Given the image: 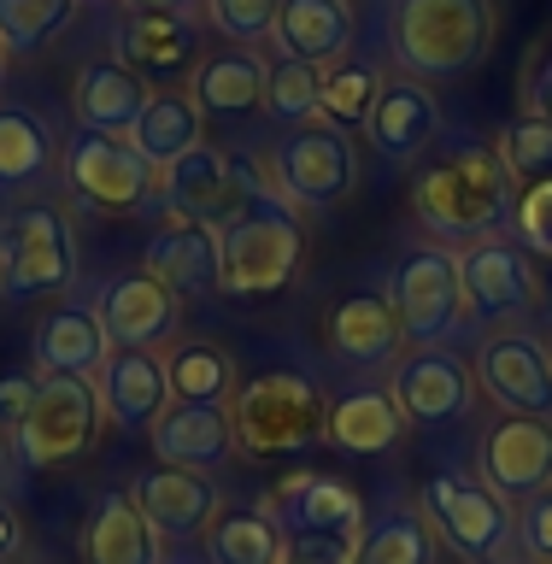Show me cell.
<instances>
[{
    "mask_svg": "<svg viewBox=\"0 0 552 564\" xmlns=\"http://www.w3.org/2000/svg\"><path fill=\"white\" fill-rule=\"evenodd\" d=\"M412 212L430 236L447 241H483L500 236L518 212V183L506 159L483 135H453L435 141L412 171Z\"/></svg>",
    "mask_w": 552,
    "mask_h": 564,
    "instance_id": "cell-1",
    "label": "cell"
},
{
    "mask_svg": "<svg viewBox=\"0 0 552 564\" xmlns=\"http://www.w3.org/2000/svg\"><path fill=\"white\" fill-rule=\"evenodd\" d=\"M229 423H236L241 453L253 458H294L329 441V405L324 388L300 370H264V377L241 382L229 400Z\"/></svg>",
    "mask_w": 552,
    "mask_h": 564,
    "instance_id": "cell-2",
    "label": "cell"
},
{
    "mask_svg": "<svg viewBox=\"0 0 552 564\" xmlns=\"http://www.w3.org/2000/svg\"><path fill=\"white\" fill-rule=\"evenodd\" d=\"M388 42L405 77H465L494 42V7L488 0H400Z\"/></svg>",
    "mask_w": 552,
    "mask_h": 564,
    "instance_id": "cell-3",
    "label": "cell"
},
{
    "mask_svg": "<svg viewBox=\"0 0 552 564\" xmlns=\"http://www.w3.org/2000/svg\"><path fill=\"white\" fill-rule=\"evenodd\" d=\"M306 264V229L282 206H247L229 229H218V289L224 294H282Z\"/></svg>",
    "mask_w": 552,
    "mask_h": 564,
    "instance_id": "cell-4",
    "label": "cell"
},
{
    "mask_svg": "<svg viewBox=\"0 0 552 564\" xmlns=\"http://www.w3.org/2000/svg\"><path fill=\"white\" fill-rule=\"evenodd\" d=\"M388 300H394V317L412 347H447L470 324L465 276H458V253L447 241H418L388 276Z\"/></svg>",
    "mask_w": 552,
    "mask_h": 564,
    "instance_id": "cell-5",
    "label": "cell"
},
{
    "mask_svg": "<svg viewBox=\"0 0 552 564\" xmlns=\"http://www.w3.org/2000/svg\"><path fill=\"white\" fill-rule=\"evenodd\" d=\"M77 282V229L59 206L0 218V300H42Z\"/></svg>",
    "mask_w": 552,
    "mask_h": 564,
    "instance_id": "cell-6",
    "label": "cell"
},
{
    "mask_svg": "<svg viewBox=\"0 0 552 564\" xmlns=\"http://www.w3.org/2000/svg\"><path fill=\"white\" fill-rule=\"evenodd\" d=\"M423 518L453 553H465L470 564H488V558H506V546L518 541V518L511 506L494 494L483 476H465V470H441L423 482Z\"/></svg>",
    "mask_w": 552,
    "mask_h": 564,
    "instance_id": "cell-7",
    "label": "cell"
},
{
    "mask_svg": "<svg viewBox=\"0 0 552 564\" xmlns=\"http://www.w3.org/2000/svg\"><path fill=\"white\" fill-rule=\"evenodd\" d=\"M100 394L95 382H77V377H42V394H35V412L24 417V430L12 435L18 447V465L24 470H53V465H71L95 447L100 435Z\"/></svg>",
    "mask_w": 552,
    "mask_h": 564,
    "instance_id": "cell-8",
    "label": "cell"
},
{
    "mask_svg": "<svg viewBox=\"0 0 552 564\" xmlns=\"http://www.w3.org/2000/svg\"><path fill=\"white\" fill-rule=\"evenodd\" d=\"M59 171L77 200L95 212H141L159 188V171L136 153L130 135H100V130H77L59 153Z\"/></svg>",
    "mask_w": 552,
    "mask_h": 564,
    "instance_id": "cell-9",
    "label": "cell"
},
{
    "mask_svg": "<svg viewBox=\"0 0 552 564\" xmlns=\"http://www.w3.org/2000/svg\"><path fill=\"white\" fill-rule=\"evenodd\" d=\"M159 200H165V212L183 224L229 229L247 206H253V194H247L236 159L224 148H212V141H201L194 153H183L176 165L159 171Z\"/></svg>",
    "mask_w": 552,
    "mask_h": 564,
    "instance_id": "cell-10",
    "label": "cell"
},
{
    "mask_svg": "<svg viewBox=\"0 0 552 564\" xmlns=\"http://www.w3.org/2000/svg\"><path fill=\"white\" fill-rule=\"evenodd\" d=\"M476 382L506 417H552V347L529 329L488 335L476 352Z\"/></svg>",
    "mask_w": 552,
    "mask_h": 564,
    "instance_id": "cell-11",
    "label": "cell"
},
{
    "mask_svg": "<svg viewBox=\"0 0 552 564\" xmlns=\"http://www.w3.org/2000/svg\"><path fill=\"white\" fill-rule=\"evenodd\" d=\"M277 165H282V183H289V200L306 212L342 206L353 194V183H359V153H353L347 130H335V123L294 130L277 148Z\"/></svg>",
    "mask_w": 552,
    "mask_h": 564,
    "instance_id": "cell-12",
    "label": "cell"
},
{
    "mask_svg": "<svg viewBox=\"0 0 552 564\" xmlns=\"http://www.w3.org/2000/svg\"><path fill=\"white\" fill-rule=\"evenodd\" d=\"M388 394H394L405 423H458L470 417L476 405V370H465V359H453L447 347H418L394 359V377H388Z\"/></svg>",
    "mask_w": 552,
    "mask_h": 564,
    "instance_id": "cell-13",
    "label": "cell"
},
{
    "mask_svg": "<svg viewBox=\"0 0 552 564\" xmlns=\"http://www.w3.org/2000/svg\"><path fill=\"white\" fill-rule=\"evenodd\" d=\"M476 470L506 506H529L552 488V417H500L476 447Z\"/></svg>",
    "mask_w": 552,
    "mask_h": 564,
    "instance_id": "cell-14",
    "label": "cell"
},
{
    "mask_svg": "<svg viewBox=\"0 0 552 564\" xmlns=\"http://www.w3.org/2000/svg\"><path fill=\"white\" fill-rule=\"evenodd\" d=\"M458 276H465V300L470 317L483 324H506V317H523L541 300V276L529 253L506 236H483L458 253Z\"/></svg>",
    "mask_w": 552,
    "mask_h": 564,
    "instance_id": "cell-15",
    "label": "cell"
},
{
    "mask_svg": "<svg viewBox=\"0 0 552 564\" xmlns=\"http://www.w3.org/2000/svg\"><path fill=\"white\" fill-rule=\"evenodd\" d=\"M95 312H100L106 335H112V347L159 352V341H171L176 317H183V300H176L165 282H153L148 271H123L100 289Z\"/></svg>",
    "mask_w": 552,
    "mask_h": 564,
    "instance_id": "cell-16",
    "label": "cell"
},
{
    "mask_svg": "<svg viewBox=\"0 0 552 564\" xmlns=\"http://www.w3.org/2000/svg\"><path fill=\"white\" fill-rule=\"evenodd\" d=\"M100 412L118 430H153L171 412V377H165V352H141V347H112V359L95 377Z\"/></svg>",
    "mask_w": 552,
    "mask_h": 564,
    "instance_id": "cell-17",
    "label": "cell"
},
{
    "mask_svg": "<svg viewBox=\"0 0 552 564\" xmlns=\"http://www.w3.org/2000/svg\"><path fill=\"white\" fill-rule=\"evenodd\" d=\"M365 130H370V148H377L388 165H418V159L441 141V106L418 77L382 83Z\"/></svg>",
    "mask_w": 552,
    "mask_h": 564,
    "instance_id": "cell-18",
    "label": "cell"
},
{
    "mask_svg": "<svg viewBox=\"0 0 552 564\" xmlns=\"http://www.w3.org/2000/svg\"><path fill=\"white\" fill-rule=\"evenodd\" d=\"M148 441L159 465H176V470H218L241 447L229 405H183V400H171V412L148 430Z\"/></svg>",
    "mask_w": 552,
    "mask_h": 564,
    "instance_id": "cell-19",
    "label": "cell"
},
{
    "mask_svg": "<svg viewBox=\"0 0 552 564\" xmlns=\"http://www.w3.org/2000/svg\"><path fill=\"white\" fill-rule=\"evenodd\" d=\"M259 511L277 518V529H365L359 488H347L342 476H324V470H289L264 494Z\"/></svg>",
    "mask_w": 552,
    "mask_h": 564,
    "instance_id": "cell-20",
    "label": "cell"
},
{
    "mask_svg": "<svg viewBox=\"0 0 552 564\" xmlns=\"http://www.w3.org/2000/svg\"><path fill=\"white\" fill-rule=\"evenodd\" d=\"M83 558L88 564H165V535L141 511L136 488H106L83 529Z\"/></svg>",
    "mask_w": 552,
    "mask_h": 564,
    "instance_id": "cell-21",
    "label": "cell"
},
{
    "mask_svg": "<svg viewBox=\"0 0 552 564\" xmlns=\"http://www.w3.org/2000/svg\"><path fill=\"white\" fill-rule=\"evenodd\" d=\"M106 359H112V335H106L100 312L83 306V300L53 306V312L42 317V329H35V365H42V377L95 382Z\"/></svg>",
    "mask_w": 552,
    "mask_h": 564,
    "instance_id": "cell-22",
    "label": "cell"
},
{
    "mask_svg": "<svg viewBox=\"0 0 552 564\" xmlns=\"http://www.w3.org/2000/svg\"><path fill=\"white\" fill-rule=\"evenodd\" d=\"M148 100H153L148 77H136L123 59H88L77 77H71V112H77V130L130 135Z\"/></svg>",
    "mask_w": 552,
    "mask_h": 564,
    "instance_id": "cell-23",
    "label": "cell"
},
{
    "mask_svg": "<svg viewBox=\"0 0 552 564\" xmlns=\"http://www.w3.org/2000/svg\"><path fill=\"white\" fill-rule=\"evenodd\" d=\"M400 317H394V300H388V289H353L335 300L329 312V347L342 352L347 365L359 370H377V365H394L400 359Z\"/></svg>",
    "mask_w": 552,
    "mask_h": 564,
    "instance_id": "cell-24",
    "label": "cell"
},
{
    "mask_svg": "<svg viewBox=\"0 0 552 564\" xmlns=\"http://www.w3.org/2000/svg\"><path fill=\"white\" fill-rule=\"evenodd\" d=\"M136 500H141V511L153 518V529H159L165 541L206 535V523L224 511V494H218V482H212L206 470H176V465L141 476V482H136Z\"/></svg>",
    "mask_w": 552,
    "mask_h": 564,
    "instance_id": "cell-25",
    "label": "cell"
},
{
    "mask_svg": "<svg viewBox=\"0 0 552 564\" xmlns=\"http://www.w3.org/2000/svg\"><path fill=\"white\" fill-rule=\"evenodd\" d=\"M141 271H148L153 282H165L176 300L218 294V229L171 218V224L148 241V253H141Z\"/></svg>",
    "mask_w": 552,
    "mask_h": 564,
    "instance_id": "cell-26",
    "label": "cell"
},
{
    "mask_svg": "<svg viewBox=\"0 0 552 564\" xmlns=\"http://www.w3.org/2000/svg\"><path fill=\"white\" fill-rule=\"evenodd\" d=\"M400 435H405V417H400V405L388 388L353 382L329 400V447L370 458V453H388Z\"/></svg>",
    "mask_w": 552,
    "mask_h": 564,
    "instance_id": "cell-27",
    "label": "cell"
},
{
    "mask_svg": "<svg viewBox=\"0 0 552 564\" xmlns=\"http://www.w3.org/2000/svg\"><path fill=\"white\" fill-rule=\"evenodd\" d=\"M194 106L206 118H241V112H259L264 106V59L247 47H224L212 59L194 65V83H188Z\"/></svg>",
    "mask_w": 552,
    "mask_h": 564,
    "instance_id": "cell-28",
    "label": "cell"
},
{
    "mask_svg": "<svg viewBox=\"0 0 552 564\" xmlns=\"http://www.w3.org/2000/svg\"><path fill=\"white\" fill-rule=\"evenodd\" d=\"M136 153L148 159L153 171H165L176 165L183 153H194L206 141V112L194 106V95H171V88H153V100L141 106V118H136Z\"/></svg>",
    "mask_w": 552,
    "mask_h": 564,
    "instance_id": "cell-29",
    "label": "cell"
},
{
    "mask_svg": "<svg viewBox=\"0 0 552 564\" xmlns=\"http://www.w3.org/2000/svg\"><path fill=\"white\" fill-rule=\"evenodd\" d=\"M277 42L289 59L335 65L353 47V7L347 0H289L277 18Z\"/></svg>",
    "mask_w": 552,
    "mask_h": 564,
    "instance_id": "cell-30",
    "label": "cell"
},
{
    "mask_svg": "<svg viewBox=\"0 0 552 564\" xmlns=\"http://www.w3.org/2000/svg\"><path fill=\"white\" fill-rule=\"evenodd\" d=\"M53 159H59V135L47 130V118L18 100H0V188L42 183Z\"/></svg>",
    "mask_w": 552,
    "mask_h": 564,
    "instance_id": "cell-31",
    "label": "cell"
},
{
    "mask_svg": "<svg viewBox=\"0 0 552 564\" xmlns=\"http://www.w3.org/2000/svg\"><path fill=\"white\" fill-rule=\"evenodd\" d=\"M118 53L136 77L141 70L171 77V70H183L194 59V30H188V18H176V12H130V24L118 30Z\"/></svg>",
    "mask_w": 552,
    "mask_h": 564,
    "instance_id": "cell-32",
    "label": "cell"
},
{
    "mask_svg": "<svg viewBox=\"0 0 552 564\" xmlns=\"http://www.w3.org/2000/svg\"><path fill=\"white\" fill-rule=\"evenodd\" d=\"M165 377H171V400L183 405H229L236 400V359L218 341H176L165 352Z\"/></svg>",
    "mask_w": 552,
    "mask_h": 564,
    "instance_id": "cell-33",
    "label": "cell"
},
{
    "mask_svg": "<svg viewBox=\"0 0 552 564\" xmlns=\"http://www.w3.org/2000/svg\"><path fill=\"white\" fill-rule=\"evenodd\" d=\"M435 541L423 506H394L382 523H365L359 564H435Z\"/></svg>",
    "mask_w": 552,
    "mask_h": 564,
    "instance_id": "cell-34",
    "label": "cell"
},
{
    "mask_svg": "<svg viewBox=\"0 0 552 564\" xmlns=\"http://www.w3.org/2000/svg\"><path fill=\"white\" fill-rule=\"evenodd\" d=\"M206 564H277V523L229 506L206 523Z\"/></svg>",
    "mask_w": 552,
    "mask_h": 564,
    "instance_id": "cell-35",
    "label": "cell"
},
{
    "mask_svg": "<svg viewBox=\"0 0 552 564\" xmlns=\"http://www.w3.org/2000/svg\"><path fill=\"white\" fill-rule=\"evenodd\" d=\"M382 95V70L365 59H335L324 65V100H317V118H329L335 130H353V123H370V106Z\"/></svg>",
    "mask_w": 552,
    "mask_h": 564,
    "instance_id": "cell-36",
    "label": "cell"
},
{
    "mask_svg": "<svg viewBox=\"0 0 552 564\" xmlns=\"http://www.w3.org/2000/svg\"><path fill=\"white\" fill-rule=\"evenodd\" d=\"M317 100H324V65L289 59V53L277 65H264V112L271 118L306 123V118H317Z\"/></svg>",
    "mask_w": 552,
    "mask_h": 564,
    "instance_id": "cell-37",
    "label": "cell"
},
{
    "mask_svg": "<svg viewBox=\"0 0 552 564\" xmlns=\"http://www.w3.org/2000/svg\"><path fill=\"white\" fill-rule=\"evenodd\" d=\"M77 0H0V47L7 53H35L71 24Z\"/></svg>",
    "mask_w": 552,
    "mask_h": 564,
    "instance_id": "cell-38",
    "label": "cell"
},
{
    "mask_svg": "<svg viewBox=\"0 0 552 564\" xmlns=\"http://www.w3.org/2000/svg\"><path fill=\"white\" fill-rule=\"evenodd\" d=\"M494 148H500V159H506V171H511V183H518V188L546 183V176H552V123L535 118V112H523L518 123H506Z\"/></svg>",
    "mask_w": 552,
    "mask_h": 564,
    "instance_id": "cell-39",
    "label": "cell"
},
{
    "mask_svg": "<svg viewBox=\"0 0 552 564\" xmlns=\"http://www.w3.org/2000/svg\"><path fill=\"white\" fill-rule=\"evenodd\" d=\"M365 529H277V564H359Z\"/></svg>",
    "mask_w": 552,
    "mask_h": 564,
    "instance_id": "cell-40",
    "label": "cell"
},
{
    "mask_svg": "<svg viewBox=\"0 0 552 564\" xmlns=\"http://www.w3.org/2000/svg\"><path fill=\"white\" fill-rule=\"evenodd\" d=\"M201 7L206 24L229 42H264V35H277V18L289 0H201Z\"/></svg>",
    "mask_w": 552,
    "mask_h": 564,
    "instance_id": "cell-41",
    "label": "cell"
},
{
    "mask_svg": "<svg viewBox=\"0 0 552 564\" xmlns=\"http://www.w3.org/2000/svg\"><path fill=\"white\" fill-rule=\"evenodd\" d=\"M511 229H518V247L535 259H552V176L546 183L518 188V212H511Z\"/></svg>",
    "mask_w": 552,
    "mask_h": 564,
    "instance_id": "cell-42",
    "label": "cell"
},
{
    "mask_svg": "<svg viewBox=\"0 0 552 564\" xmlns=\"http://www.w3.org/2000/svg\"><path fill=\"white\" fill-rule=\"evenodd\" d=\"M35 394H42V382L30 370H0V435L24 430V417L35 412Z\"/></svg>",
    "mask_w": 552,
    "mask_h": 564,
    "instance_id": "cell-43",
    "label": "cell"
},
{
    "mask_svg": "<svg viewBox=\"0 0 552 564\" xmlns=\"http://www.w3.org/2000/svg\"><path fill=\"white\" fill-rule=\"evenodd\" d=\"M518 546H523L529 558L552 564V488L535 494V500L518 511Z\"/></svg>",
    "mask_w": 552,
    "mask_h": 564,
    "instance_id": "cell-44",
    "label": "cell"
},
{
    "mask_svg": "<svg viewBox=\"0 0 552 564\" xmlns=\"http://www.w3.org/2000/svg\"><path fill=\"white\" fill-rule=\"evenodd\" d=\"M523 106H529L535 118H546V123H552V47L541 53L535 77H529V95H523Z\"/></svg>",
    "mask_w": 552,
    "mask_h": 564,
    "instance_id": "cell-45",
    "label": "cell"
},
{
    "mask_svg": "<svg viewBox=\"0 0 552 564\" xmlns=\"http://www.w3.org/2000/svg\"><path fill=\"white\" fill-rule=\"evenodd\" d=\"M18 546H24V523H18L12 500H7V494H0V558H12Z\"/></svg>",
    "mask_w": 552,
    "mask_h": 564,
    "instance_id": "cell-46",
    "label": "cell"
},
{
    "mask_svg": "<svg viewBox=\"0 0 552 564\" xmlns=\"http://www.w3.org/2000/svg\"><path fill=\"white\" fill-rule=\"evenodd\" d=\"M201 0H130V12H176V18H188Z\"/></svg>",
    "mask_w": 552,
    "mask_h": 564,
    "instance_id": "cell-47",
    "label": "cell"
},
{
    "mask_svg": "<svg viewBox=\"0 0 552 564\" xmlns=\"http://www.w3.org/2000/svg\"><path fill=\"white\" fill-rule=\"evenodd\" d=\"M0 83H7V47H0Z\"/></svg>",
    "mask_w": 552,
    "mask_h": 564,
    "instance_id": "cell-48",
    "label": "cell"
},
{
    "mask_svg": "<svg viewBox=\"0 0 552 564\" xmlns=\"http://www.w3.org/2000/svg\"><path fill=\"white\" fill-rule=\"evenodd\" d=\"M488 564H506V558H488Z\"/></svg>",
    "mask_w": 552,
    "mask_h": 564,
    "instance_id": "cell-49",
    "label": "cell"
},
{
    "mask_svg": "<svg viewBox=\"0 0 552 564\" xmlns=\"http://www.w3.org/2000/svg\"><path fill=\"white\" fill-rule=\"evenodd\" d=\"M0 564H7V558H0Z\"/></svg>",
    "mask_w": 552,
    "mask_h": 564,
    "instance_id": "cell-50",
    "label": "cell"
}]
</instances>
